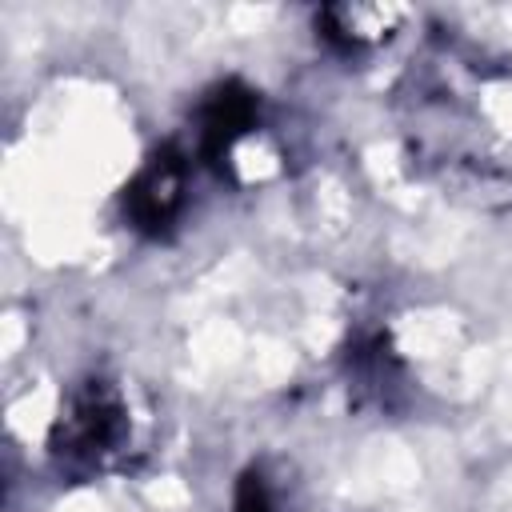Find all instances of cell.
<instances>
[{
    "instance_id": "1",
    "label": "cell",
    "mask_w": 512,
    "mask_h": 512,
    "mask_svg": "<svg viewBox=\"0 0 512 512\" xmlns=\"http://www.w3.org/2000/svg\"><path fill=\"white\" fill-rule=\"evenodd\" d=\"M176 204H180V164L172 156H156L132 184L128 212L136 216V224L156 228L176 212Z\"/></svg>"
},
{
    "instance_id": "2",
    "label": "cell",
    "mask_w": 512,
    "mask_h": 512,
    "mask_svg": "<svg viewBox=\"0 0 512 512\" xmlns=\"http://www.w3.org/2000/svg\"><path fill=\"white\" fill-rule=\"evenodd\" d=\"M116 428H120V408L116 400H108L100 388L84 400H76V408L60 420V432H64V448L68 452H104L112 440H116ZM60 448V452H64Z\"/></svg>"
},
{
    "instance_id": "3",
    "label": "cell",
    "mask_w": 512,
    "mask_h": 512,
    "mask_svg": "<svg viewBox=\"0 0 512 512\" xmlns=\"http://www.w3.org/2000/svg\"><path fill=\"white\" fill-rule=\"evenodd\" d=\"M236 512H272V500H268L260 476H244V484L236 492Z\"/></svg>"
}]
</instances>
